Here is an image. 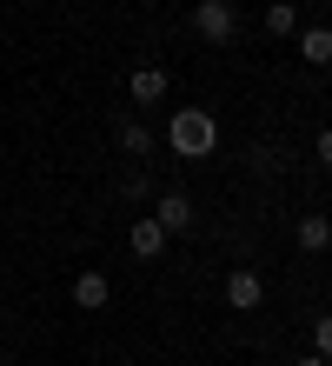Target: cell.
Here are the masks:
<instances>
[{
    "instance_id": "11",
    "label": "cell",
    "mask_w": 332,
    "mask_h": 366,
    "mask_svg": "<svg viewBox=\"0 0 332 366\" xmlns=\"http://www.w3.org/2000/svg\"><path fill=\"white\" fill-rule=\"evenodd\" d=\"M120 147H126L133 160H146V154H153V127H146V120H126V127H120Z\"/></svg>"
},
{
    "instance_id": "6",
    "label": "cell",
    "mask_w": 332,
    "mask_h": 366,
    "mask_svg": "<svg viewBox=\"0 0 332 366\" xmlns=\"http://www.w3.org/2000/svg\"><path fill=\"white\" fill-rule=\"evenodd\" d=\"M166 67H133V80H126V94H133V107H160L166 100Z\"/></svg>"
},
{
    "instance_id": "2",
    "label": "cell",
    "mask_w": 332,
    "mask_h": 366,
    "mask_svg": "<svg viewBox=\"0 0 332 366\" xmlns=\"http://www.w3.org/2000/svg\"><path fill=\"white\" fill-rule=\"evenodd\" d=\"M193 34L206 47H233L239 40V7L233 0H193Z\"/></svg>"
},
{
    "instance_id": "14",
    "label": "cell",
    "mask_w": 332,
    "mask_h": 366,
    "mask_svg": "<svg viewBox=\"0 0 332 366\" xmlns=\"http://www.w3.org/2000/svg\"><path fill=\"white\" fill-rule=\"evenodd\" d=\"M299 366H332V360L326 353H299Z\"/></svg>"
},
{
    "instance_id": "7",
    "label": "cell",
    "mask_w": 332,
    "mask_h": 366,
    "mask_svg": "<svg viewBox=\"0 0 332 366\" xmlns=\"http://www.w3.org/2000/svg\"><path fill=\"white\" fill-rule=\"evenodd\" d=\"M126 240H133V253H140V260H160L173 233H166L160 220H153V213H140V220H133V233H126Z\"/></svg>"
},
{
    "instance_id": "9",
    "label": "cell",
    "mask_w": 332,
    "mask_h": 366,
    "mask_svg": "<svg viewBox=\"0 0 332 366\" xmlns=\"http://www.w3.org/2000/svg\"><path fill=\"white\" fill-rule=\"evenodd\" d=\"M299 54H306V67H332V27H306Z\"/></svg>"
},
{
    "instance_id": "1",
    "label": "cell",
    "mask_w": 332,
    "mask_h": 366,
    "mask_svg": "<svg viewBox=\"0 0 332 366\" xmlns=\"http://www.w3.org/2000/svg\"><path fill=\"white\" fill-rule=\"evenodd\" d=\"M166 140H173V154H180V160H206L213 147H219V120L206 114V107H180L173 127H166Z\"/></svg>"
},
{
    "instance_id": "13",
    "label": "cell",
    "mask_w": 332,
    "mask_h": 366,
    "mask_svg": "<svg viewBox=\"0 0 332 366\" xmlns=\"http://www.w3.org/2000/svg\"><path fill=\"white\" fill-rule=\"evenodd\" d=\"M313 160H319V167H332V127H326V134L313 140Z\"/></svg>"
},
{
    "instance_id": "4",
    "label": "cell",
    "mask_w": 332,
    "mask_h": 366,
    "mask_svg": "<svg viewBox=\"0 0 332 366\" xmlns=\"http://www.w3.org/2000/svg\"><path fill=\"white\" fill-rule=\"evenodd\" d=\"M153 220H160L166 233H193V220H199V213H193V200H186L180 187H166L160 200H153Z\"/></svg>"
},
{
    "instance_id": "5",
    "label": "cell",
    "mask_w": 332,
    "mask_h": 366,
    "mask_svg": "<svg viewBox=\"0 0 332 366\" xmlns=\"http://www.w3.org/2000/svg\"><path fill=\"white\" fill-rule=\"evenodd\" d=\"M106 300H114V280H106L100 267H86V273L74 280V307H80V313H100Z\"/></svg>"
},
{
    "instance_id": "10",
    "label": "cell",
    "mask_w": 332,
    "mask_h": 366,
    "mask_svg": "<svg viewBox=\"0 0 332 366\" xmlns=\"http://www.w3.org/2000/svg\"><path fill=\"white\" fill-rule=\"evenodd\" d=\"M266 34H273V40L299 34V7H293V0H266Z\"/></svg>"
},
{
    "instance_id": "3",
    "label": "cell",
    "mask_w": 332,
    "mask_h": 366,
    "mask_svg": "<svg viewBox=\"0 0 332 366\" xmlns=\"http://www.w3.org/2000/svg\"><path fill=\"white\" fill-rule=\"evenodd\" d=\"M226 307H233V313H259V307H266L259 267H233V273H226Z\"/></svg>"
},
{
    "instance_id": "8",
    "label": "cell",
    "mask_w": 332,
    "mask_h": 366,
    "mask_svg": "<svg viewBox=\"0 0 332 366\" xmlns=\"http://www.w3.org/2000/svg\"><path fill=\"white\" fill-rule=\"evenodd\" d=\"M293 240H299V253H326V247H332V220H326V213H306Z\"/></svg>"
},
{
    "instance_id": "12",
    "label": "cell",
    "mask_w": 332,
    "mask_h": 366,
    "mask_svg": "<svg viewBox=\"0 0 332 366\" xmlns=\"http://www.w3.org/2000/svg\"><path fill=\"white\" fill-rule=\"evenodd\" d=\"M313 353H326V360H332V313H319V320H313Z\"/></svg>"
}]
</instances>
